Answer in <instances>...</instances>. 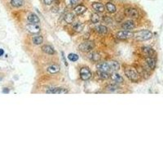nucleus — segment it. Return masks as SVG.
<instances>
[{"label": "nucleus", "instance_id": "1", "mask_svg": "<svg viewBox=\"0 0 163 163\" xmlns=\"http://www.w3.org/2000/svg\"><path fill=\"white\" fill-rule=\"evenodd\" d=\"M133 38L138 41H147L153 38V34L147 30H142L133 33Z\"/></svg>", "mask_w": 163, "mask_h": 163}, {"label": "nucleus", "instance_id": "2", "mask_svg": "<svg viewBox=\"0 0 163 163\" xmlns=\"http://www.w3.org/2000/svg\"><path fill=\"white\" fill-rule=\"evenodd\" d=\"M95 45L94 42H91V41H87V42H82V44L79 45V50L83 52H92L93 48H94Z\"/></svg>", "mask_w": 163, "mask_h": 163}, {"label": "nucleus", "instance_id": "3", "mask_svg": "<svg viewBox=\"0 0 163 163\" xmlns=\"http://www.w3.org/2000/svg\"><path fill=\"white\" fill-rule=\"evenodd\" d=\"M125 74H126V76L132 82H136L139 81V74L136 73V70H134L133 69H126L125 70Z\"/></svg>", "mask_w": 163, "mask_h": 163}, {"label": "nucleus", "instance_id": "4", "mask_svg": "<svg viewBox=\"0 0 163 163\" xmlns=\"http://www.w3.org/2000/svg\"><path fill=\"white\" fill-rule=\"evenodd\" d=\"M92 77V72L87 67H83L80 70V78L83 81H87Z\"/></svg>", "mask_w": 163, "mask_h": 163}, {"label": "nucleus", "instance_id": "5", "mask_svg": "<svg viewBox=\"0 0 163 163\" xmlns=\"http://www.w3.org/2000/svg\"><path fill=\"white\" fill-rule=\"evenodd\" d=\"M116 36L118 39L125 40L130 38H133V33L127 31V30H121V31L117 33Z\"/></svg>", "mask_w": 163, "mask_h": 163}, {"label": "nucleus", "instance_id": "6", "mask_svg": "<svg viewBox=\"0 0 163 163\" xmlns=\"http://www.w3.org/2000/svg\"><path fill=\"white\" fill-rule=\"evenodd\" d=\"M46 92L48 94H66L69 91L63 87H52L49 88Z\"/></svg>", "mask_w": 163, "mask_h": 163}, {"label": "nucleus", "instance_id": "7", "mask_svg": "<svg viewBox=\"0 0 163 163\" xmlns=\"http://www.w3.org/2000/svg\"><path fill=\"white\" fill-rule=\"evenodd\" d=\"M26 29L29 32L32 33V34H37L40 31L41 28L38 24H34V23H30L26 25Z\"/></svg>", "mask_w": 163, "mask_h": 163}, {"label": "nucleus", "instance_id": "8", "mask_svg": "<svg viewBox=\"0 0 163 163\" xmlns=\"http://www.w3.org/2000/svg\"><path fill=\"white\" fill-rule=\"evenodd\" d=\"M125 15L132 18H138L139 17V12L135 8H130L125 9Z\"/></svg>", "mask_w": 163, "mask_h": 163}, {"label": "nucleus", "instance_id": "9", "mask_svg": "<svg viewBox=\"0 0 163 163\" xmlns=\"http://www.w3.org/2000/svg\"><path fill=\"white\" fill-rule=\"evenodd\" d=\"M142 52L147 57H153L154 58V56H156L155 51L150 47H142Z\"/></svg>", "mask_w": 163, "mask_h": 163}, {"label": "nucleus", "instance_id": "10", "mask_svg": "<svg viewBox=\"0 0 163 163\" xmlns=\"http://www.w3.org/2000/svg\"><path fill=\"white\" fill-rule=\"evenodd\" d=\"M96 66H97L98 70H100V71H104V72H107V73H109L110 70H112L109 64V63H106V62L98 63Z\"/></svg>", "mask_w": 163, "mask_h": 163}, {"label": "nucleus", "instance_id": "11", "mask_svg": "<svg viewBox=\"0 0 163 163\" xmlns=\"http://www.w3.org/2000/svg\"><path fill=\"white\" fill-rule=\"evenodd\" d=\"M121 28H122L124 30L131 31V30H133L134 28H135V22L131 20H126V21L121 25Z\"/></svg>", "mask_w": 163, "mask_h": 163}, {"label": "nucleus", "instance_id": "12", "mask_svg": "<svg viewBox=\"0 0 163 163\" xmlns=\"http://www.w3.org/2000/svg\"><path fill=\"white\" fill-rule=\"evenodd\" d=\"M146 64L150 69H154L156 67V60L153 57H147L145 59Z\"/></svg>", "mask_w": 163, "mask_h": 163}, {"label": "nucleus", "instance_id": "13", "mask_svg": "<svg viewBox=\"0 0 163 163\" xmlns=\"http://www.w3.org/2000/svg\"><path fill=\"white\" fill-rule=\"evenodd\" d=\"M27 20L30 23H34V24H38L40 20L38 16L34 13H30V15L28 16Z\"/></svg>", "mask_w": 163, "mask_h": 163}, {"label": "nucleus", "instance_id": "14", "mask_svg": "<svg viewBox=\"0 0 163 163\" xmlns=\"http://www.w3.org/2000/svg\"><path fill=\"white\" fill-rule=\"evenodd\" d=\"M111 78L113 81L117 82V83H122L124 82L123 78H122L120 74H117V73H114V74H112Z\"/></svg>", "mask_w": 163, "mask_h": 163}, {"label": "nucleus", "instance_id": "15", "mask_svg": "<svg viewBox=\"0 0 163 163\" xmlns=\"http://www.w3.org/2000/svg\"><path fill=\"white\" fill-rule=\"evenodd\" d=\"M92 8L98 13H103L104 11V6L100 3H92Z\"/></svg>", "mask_w": 163, "mask_h": 163}, {"label": "nucleus", "instance_id": "16", "mask_svg": "<svg viewBox=\"0 0 163 163\" xmlns=\"http://www.w3.org/2000/svg\"><path fill=\"white\" fill-rule=\"evenodd\" d=\"M81 0H66L67 7L69 8H75L78 5H79Z\"/></svg>", "mask_w": 163, "mask_h": 163}, {"label": "nucleus", "instance_id": "17", "mask_svg": "<svg viewBox=\"0 0 163 163\" xmlns=\"http://www.w3.org/2000/svg\"><path fill=\"white\" fill-rule=\"evenodd\" d=\"M42 52H45L46 54L53 55L55 53L54 49H53L51 46H49V45H44V46H42Z\"/></svg>", "mask_w": 163, "mask_h": 163}, {"label": "nucleus", "instance_id": "18", "mask_svg": "<svg viewBox=\"0 0 163 163\" xmlns=\"http://www.w3.org/2000/svg\"><path fill=\"white\" fill-rule=\"evenodd\" d=\"M95 30L96 31L98 34H105L108 32V29L107 27H105L104 25H97L96 27L95 28Z\"/></svg>", "mask_w": 163, "mask_h": 163}, {"label": "nucleus", "instance_id": "19", "mask_svg": "<svg viewBox=\"0 0 163 163\" xmlns=\"http://www.w3.org/2000/svg\"><path fill=\"white\" fill-rule=\"evenodd\" d=\"M87 11V8L82 5H78L76 8H74V12L77 15H82Z\"/></svg>", "mask_w": 163, "mask_h": 163}, {"label": "nucleus", "instance_id": "20", "mask_svg": "<svg viewBox=\"0 0 163 163\" xmlns=\"http://www.w3.org/2000/svg\"><path fill=\"white\" fill-rule=\"evenodd\" d=\"M10 3L14 8H20L24 5V0H11Z\"/></svg>", "mask_w": 163, "mask_h": 163}, {"label": "nucleus", "instance_id": "21", "mask_svg": "<svg viewBox=\"0 0 163 163\" xmlns=\"http://www.w3.org/2000/svg\"><path fill=\"white\" fill-rule=\"evenodd\" d=\"M64 20H65L67 23H69V24L73 23V21H74V14L72 13H67L66 14L64 15Z\"/></svg>", "mask_w": 163, "mask_h": 163}, {"label": "nucleus", "instance_id": "22", "mask_svg": "<svg viewBox=\"0 0 163 163\" xmlns=\"http://www.w3.org/2000/svg\"><path fill=\"white\" fill-rule=\"evenodd\" d=\"M47 71L49 72L50 74H56L60 71V67L56 64H52V65L47 67Z\"/></svg>", "mask_w": 163, "mask_h": 163}, {"label": "nucleus", "instance_id": "23", "mask_svg": "<svg viewBox=\"0 0 163 163\" xmlns=\"http://www.w3.org/2000/svg\"><path fill=\"white\" fill-rule=\"evenodd\" d=\"M42 41H43V38L40 35H36L32 38L33 43L35 45H40L42 42Z\"/></svg>", "mask_w": 163, "mask_h": 163}, {"label": "nucleus", "instance_id": "24", "mask_svg": "<svg viewBox=\"0 0 163 163\" xmlns=\"http://www.w3.org/2000/svg\"><path fill=\"white\" fill-rule=\"evenodd\" d=\"M109 65H110V68H111L112 70H114V71H117L120 69V64L118 61L116 60H112L109 63Z\"/></svg>", "mask_w": 163, "mask_h": 163}, {"label": "nucleus", "instance_id": "25", "mask_svg": "<svg viewBox=\"0 0 163 163\" xmlns=\"http://www.w3.org/2000/svg\"><path fill=\"white\" fill-rule=\"evenodd\" d=\"M106 9L109 13H114L116 12V6L114 5V3H106Z\"/></svg>", "mask_w": 163, "mask_h": 163}, {"label": "nucleus", "instance_id": "26", "mask_svg": "<svg viewBox=\"0 0 163 163\" xmlns=\"http://www.w3.org/2000/svg\"><path fill=\"white\" fill-rule=\"evenodd\" d=\"M89 58L92 60V61L98 62L100 60V55L96 53V52H93L89 56Z\"/></svg>", "mask_w": 163, "mask_h": 163}, {"label": "nucleus", "instance_id": "27", "mask_svg": "<svg viewBox=\"0 0 163 163\" xmlns=\"http://www.w3.org/2000/svg\"><path fill=\"white\" fill-rule=\"evenodd\" d=\"M83 27H84V25L82 24V23H76L74 24V30L76 31V32H81L82 30H83Z\"/></svg>", "mask_w": 163, "mask_h": 163}, {"label": "nucleus", "instance_id": "28", "mask_svg": "<svg viewBox=\"0 0 163 163\" xmlns=\"http://www.w3.org/2000/svg\"><path fill=\"white\" fill-rule=\"evenodd\" d=\"M97 74L99 78L102 79H108L109 78V74L107 73V72H104V71H98L97 72Z\"/></svg>", "mask_w": 163, "mask_h": 163}, {"label": "nucleus", "instance_id": "29", "mask_svg": "<svg viewBox=\"0 0 163 163\" xmlns=\"http://www.w3.org/2000/svg\"><path fill=\"white\" fill-rule=\"evenodd\" d=\"M91 20L92 23H98L100 21V16L96 13H92L91 16Z\"/></svg>", "mask_w": 163, "mask_h": 163}, {"label": "nucleus", "instance_id": "30", "mask_svg": "<svg viewBox=\"0 0 163 163\" xmlns=\"http://www.w3.org/2000/svg\"><path fill=\"white\" fill-rule=\"evenodd\" d=\"M68 58H69V60L70 61L75 62L78 60V56L77 54H74V53H70V54L68 56Z\"/></svg>", "mask_w": 163, "mask_h": 163}, {"label": "nucleus", "instance_id": "31", "mask_svg": "<svg viewBox=\"0 0 163 163\" xmlns=\"http://www.w3.org/2000/svg\"><path fill=\"white\" fill-rule=\"evenodd\" d=\"M118 89L119 87H118V86H116V85H109V86H108V87H106L107 91H109V92H116V91H118Z\"/></svg>", "mask_w": 163, "mask_h": 163}, {"label": "nucleus", "instance_id": "32", "mask_svg": "<svg viewBox=\"0 0 163 163\" xmlns=\"http://www.w3.org/2000/svg\"><path fill=\"white\" fill-rule=\"evenodd\" d=\"M53 1H54V0H44V3L45 4H47V5H51V4L53 3Z\"/></svg>", "mask_w": 163, "mask_h": 163}, {"label": "nucleus", "instance_id": "33", "mask_svg": "<svg viewBox=\"0 0 163 163\" xmlns=\"http://www.w3.org/2000/svg\"><path fill=\"white\" fill-rule=\"evenodd\" d=\"M104 21H106V22H109V23H110L112 21L111 18L108 17V16H104Z\"/></svg>", "mask_w": 163, "mask_h": 163}, {"label": "nucleus", "instance_id": "34", "mask_svg": "<svg viewBox=\"0 0 163 163\" xmlns=\"http://www.w3.org/2000/svg\"><path fill=\"white\" fill-rule=\"evenodd\" d=\"M3 93H9V89L8 88H4V89L3 90Z\"/></svg>", "mask_w": 163, "mask_h": 163}, {"label": "nucleus", "instance_id": "35", "mask_svg": "<svg viewBox=\"0 0 163 163\" xmlns=\"http://www.w3.org/2000/svg\"><path fill=\"white\" fill-rule=\"evenodd\" d=\"M3 54H4V51H3V49H2V48H0V56H3Z\"/></svg>", "mask_w": 163, "mask_h": 163}]
</instances>
